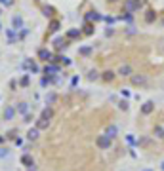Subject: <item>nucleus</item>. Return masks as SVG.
<instances>
[{
	"label": "nucleus",
	"instance_id": "obj_1",
	"mask_svg": "<svg viewBox=\"0 0 164 171\" xmlns=\"http://www.w3.org/2000/svg\"><path fill=\"white\" fill-rule=\"evenodd\" d=\"M95 143H97V146H99L101 150H109V146H111L113 139H111V137H107V135H99Z\"/></svg>",
	"mask_w": 164,
	"mask_h": 171
},
{
	"label": "nucleus",
	"instance_id": "obj_2",
	"mask_svg": "<svg viewBox=\"0 0 164 171\" xmlns=\"http://www.w3.org/2000/svg\"><path fill=\"white\" fill-rule=\"evenodd\" d=\"M141 4H143L141 0H126V2H124V8H126L128 14H132V11H136V10L141 8Z\"/></svg>",
	"mask_w": 164,
	"mask_h": 171
},
{
	"label": "nucleus",
	"instance_id": "obj_3",
	"mask_svg": "<svg viewBox=\"0 0 164 171\" xmlns=\"http://www.w3.org/2000/svg\"><path fill=\"white\" fill-rule=\"evenodd\" d=\"M21 164H23V165H27V169H31V171H35V169H36V165H35V160H32L29 154H23V158H21Z\"/></svg>",
	"mask_w": 164,
	"mask_h": 171
},
{
	"label": "nucleus",
	"instance_id": "obj_4",
	"mask_svg": "<svg viewBox=\"0 0 164 171\" xmlns=\"http://www.w3.org/2000/svg\"><path fill=\"white\" fill-rule=\"evenodd\" d=\"M153 110H155V103H153V101H145L143 107H141V112H143V114H151Z\"/></svg>",
	"mask_w": 164,
	"mask_h": 171
},
{
	"label": "nucleus",
	"instance_id": "obj_5",
	"mask_svg": "<svg viewBox=\"0 0 164 171\" xmlns=\"http://www.w3.org/2000/svg\"><path fill=\"white\" fill-rule=\"evenodd\" d=\"M132 84H134V86H145V84H147V78L141 76V74H139V76H132Z\"/></svg>",
	"mask_w": 164,
	"mask_h": 171
},
{
	"label": "nucleus",
	"instance_id": "obj_6",
	"mask_svg": "<svg viewBox=\"0 0 164 171\" xmlns=\"http://www.w3.org/2000/svg\"><path fill=\"white\" fill-rule=\"evenodd\" d=\"M118 74L120 76H132V67H130V65H122L118 68Z\"/></svg>",
	"mask_w": 164,
	"mask_h": 171
},
{
	"label": "nucleus",
	"instance_id": "obj_7",
	"mask_svg": "<svg viewBox=\"0 0 164 171\" xmlns=\"http://www.w3.org/2000/svg\"><path fill=\"white\" fill-rule=\"evenodd\" d=\"M14 116H15V108H14V107H6V110H4V120H14Z\"/></svg>",
	"mask_w": 164,
	"mask_h": 171
},
{
	"label": "nucleus",
	"instance_id": "obj_8",
	"mask_svg": "<svg viewBox=\"0 0 164 171\" xmlns=\"http://www.w3.org/2000/svg\"><path fill=\"white\" fill-rule=\"evenodd\" d=\"M48 125H50V120H46V118L36 120V129H48Z\"/></svg>",
	"mask_w": 164,
	"mask_h": 171
},
{
	"label": "nucleus",
	"instance_id": "obj_9",
	"mask_svg": "<svg viewBox=\"0 0 164 171\" xmlns=\"http://www.w3.org/2000/svg\"><path fill=\"white\" fill-rule=\"evenodd\" d=\"M12 25H14L15 31L23 27V19H21V15H14V17H12Z\"/></svg>",
	"mask_w": 164,
	"mask_h": 171
},
{
	"label": "nucleus",
	"instance_id": "obj_10",
	"mask_svg": "<svg viewBox=\"0 0 164 171\" xmlns=\"http://www.w3.org/2000/svg\"><path fill=\"white\" fill-rule=\"evenodd\" d=\"M38 57H40V59H44V61H52V51L40 50V51H38Z\"/></svg>",
	"mask_w": 164,
	"mask_h": 171
},
{
	"label": "nucleus",
	"instance_id": "obj_11",
	"mask_svg": "<svg viewBox=\"0 0 164 171\" xmlns=\"http://www.w3.org/2000/svg\"><path fill=\"white\" fill-rule=\"evenodd\" d=\"M116 133H118L116 125H109V128H107V131H105V135H107V137H111V139H113V137H116Z\"/></svg>",
	"mask_w": 164,
	"mask_h": 171
},
{
	"label": "nucleus",
	"instance_id": "obj_12",
	"mask_svg": "<svg viewBox=\"0 0 164 171\" xmlns=\"http://www.w3.org/2000/svg\"><path fill=\"white\" fill-rule=\"evenodd\" d=\"M44 72H46V74H56V72H59V67H56V65H46Z\"/></svg>",
	"mask_w": 164,
	"mask_h": 171
},
{
	"label": "nucleus",
	"instance_id": "obj_13",
	"mask_svg": "<svg viewBox=\"0 0 164 171\" xmlns=\"http://www.w3.org/2000/svg\"><path fill=\"white\" fill-rule=\"evenodd\" d=\"M27 137H29L31 141H35V139H38V129H36V128H31V129L27 131Z\"/></svg>",
	"mask_w": 164,
	"mask_h": 171
},
{
	"label": "nucleus",
	"instance_id": "obj_14",
	"mask_svg": "<svg viewBox=\"0 0 164 171\" xmlns=\"http://www.w3.org/2000/svg\"><path fill=\"white\" fill-rule=\"evenodd\" d=\"M53 116V110L52 108H44V110H42V118H46V120H50Z\"/></svg>",
	"mask_w": 164,
	"mask_h": 171
},
{
	"label": "nucleus",
	"instance_id": "obj_15",
	"mask_svg": "<svg viewBox=\"0 0 164 171\" xmlns=\"http://www.w3.org/2000/svg\"><path fill=\"white\" fill-rule=\"evenodd\" d=\"M155 135L158 137V139H164V128H160V125H157V128H155Z\"/></svg>",
	"mask_w": 164,
	"mask_h": 171
},
{
	"label": "nucleus",
	"instance_id": "obj_16",
	"mask_svg": "<svg viewBox=\"0 0 164 171\" xmlns=\"http://www.w3.org/2000/svg\"><path fill=\"white\" fill-rule=\"evenodd\" d=\"M27 110H29L27 103H19V107H17V112H21V114H27Z\"/></svg>",
	"mask_w": 164,
	"mask_h": 171
},
{
	"label": "nucleus",
	"instance_id": "obj_17",
	"mask_svg": "<svg viewBox=\"0 0 164 171\" xmlns=\"http://www.w3.org/2000/svg\"><path fill=\"white\" fill-rule=\"evenodd\" d=\"M113 78H115V72H111V71H107V72H103V80H107V82H111Z\"/></svg>",
	"mask_w": 164,
	"mask_h": 171
},
{
	"label": "nucleus",
	"instance_id": "obj_18",
	"mask_svg": "<svg viewBox=\"0 0 164 171\" xmlns=\"http://www.w3.org/2000/svg\"><path fill=\"white\" fill-rule=\"evenodd\" d=\"M88 19H94V21H97V19H101V17L97 15L95 11H90V14H88Z\"/></svg>",
	"mask_w": 164,
	"mask_h": 171
},
{
	"label": "nucleus",
	"instance_id": "obj_19",
	"mask_svg": "<svg viewBox=\"0 0 164 171\" xmlns=\"http://www.w3.org/2000/svg\"><path fill=\"white\" fill-rule=\"evenodd\" d=\"M118 108H120V110H128V103H126V101H120V103H118Z\"/></svg>",
	"mask_w": 164,
	"mask_h": 171
},
{
	"label": "nucleus",
	"instance_id": "obj_20",
	"mask_svg": "<svg viewBox=\"0 0 164 171\" xmlns=\"http://www.w3.org/2000/svg\"><path fill=\"white\" fill-rule=\"evenodd\" d=\"M90 51H92V48H88V46H86V48H80V53L82 55H88Z\"/></svg>",
	"mask_w": 164,
	"mask_h": 171
},
{
	"label": "nucleus",
	"instance_id": "obj_21",
	"mask_svg": "<svg viewBox=\"0 0 164 171\" xmlns=\"http://www.w3.org/2000/svg\"><path fill=\"white\" fill-rule=\"evenodd\" d=\"M78 34H80V32H78V31H76V29H73V31H69V36H71V38H74V36H78Z\"/></svg>",
	"mask_w": 164,
	"mask_h": 171
},
{
	"label": "nucleus",
	"instance_id": "obj_22",
	"mask_svg": "<svg viewBox=\"0 0 164 171\" xmlns=\"http://www.w3.org/2000/svg\"><path fill=\"white\" fill-rule=\"evenodd\" d=\"M88 78H90V80H95V78H97V72H95V71H90Z\"/></svg>",
	"mask_w": 164,
	"mask_h": 171
},
{
	"label": "nucleus",
	"instance_id": "obj_23",
	"mask_svg": "<svg viewBox=\"0 0 164 171\" xmlns=\"http://www.w3.org/2000/svg\"><path fill=\"white\" fill-rule=\"evenodd\" d=\"M29 84V76H23L21 78V86H27Z\"/></svg>",
	"mask_w": 164,
	"mask_h": 171
},
{
	"label": "nucleus",
	"instance_id": "obj_24",
	"mask_svg": "<svg viewBox=\"0 0 164 171\" xmlns=\"http://www.w3.org/2000/svg\"><path fill=\"white\" fill-rule=\"evenodd\" d=\"M57 27H59V23L53 21V23H52V31H57Z\"/></svg>",
	"mask_w": 164,
	"mask_h": 171
},
{
	"label": "nucleus",
	"instance_id": "obj_25",
	"mask_svg": "<svg viewBox=\"0 0 164 171\" xmlns=\"http://www.w3.org/2000/svg\"><path fill=\"white\" fill-rule=\"evenodd\" d=\"M153 19H155V15H153V11H149V14H147V21H153Z\"/></svg>",
	"mask_w": 164,
	"mask_h": 171
},
{
	"label": "nucleus",
	"instance_id": "obj_26",
	"mask_svg": "<svg viewBox=\"0 0 164 171\" xmlns=\"http://www.w3.org/2000/svg\"><path fill=\"white\" fill-rule=\"evenodd\" d=\"M0 156H8V150H6V148H0Z\"/></svg>",
	"mask_w": 164,
	"mask_h": 171
},
{
	"label": "nucleus",
	"instance_id": "obj_27",
	"mask_svg": "<svg viewBox=\"0 0 164 171\" xmlns=\"http://www.w3.org/2000/svg\"><path fill=\"white\" fill-rule=\"evenodd\" d=\"M84 32H88V34H90V32H92V27H90V25H86V27H84Z\"/></svg>",
	"mask_w": 164,
	"mask_h": 171
},
{
	"label": "nucleus",
	"instance_id": "obj_28",
	"mask_svg": "<svg viewBox=\"0 0 164 171\" xmlns=\"http://www.w3.org/2000/svg\"><path fill=\"white\" fill-rule=\"evenodd\" d=\"M160 167H162V171H164V162H162V164H160Z\"/></svg>",
	"mask_w": 164,
	"mask_h": 171
},
{
	"label": "nucleus",
	"instance_id": "obj_29",
	"mask_svg": "<svg viewBox=\"0 0 164 171\" xmlns=\"http://www.w3.org/2000/svg\"><path fill=\"white\" fill-rule=\"evenodd\" d=\"M109 2H116V0H109Z\"/></svg>",
	"mask_w": 164,
	"mask_h": 171
},
{
	"label": "nucleus",
	"instance_id": "obj_30",
	"mask_svg": "<svg viewBox=\"0 0 164 171\" xmlns=\"http://www.w3.org/2000/svg\"><path fill=\"white\" fill-rule=\"evenodd\" d=\"M143 171H151V169H143Z\"/></svg>",
	"mask_w": 164,
	"mask_h": 171
}]
</instances>
